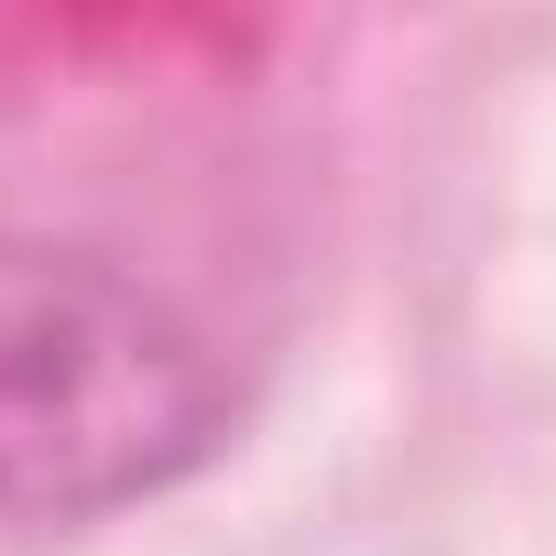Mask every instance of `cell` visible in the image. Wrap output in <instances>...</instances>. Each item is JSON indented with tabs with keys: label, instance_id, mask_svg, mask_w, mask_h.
Segmentation results:
<instances>
[{
	"label": "cell",
	"instance_id": "6da1fadb",
	"mask_svg": "<svg viewBox=\"0 0 556 556\" xmlns=\"http://www.w3.org/2000/svg\"><path fill=\"white\" fill-rule=\"evenodd\" d=\"M240 371L153 273L0 229V534L99 523L229 447Z\"/></svg>",
	"mask_w": 556,
	"mask_h": 556
}]
</instances>
